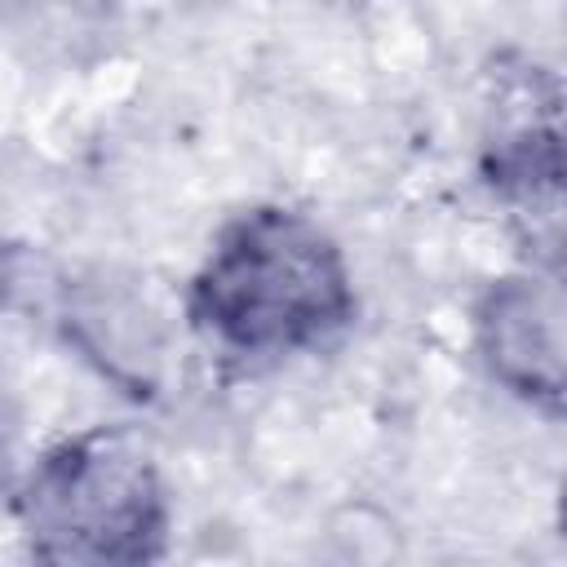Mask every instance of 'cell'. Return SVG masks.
Listing matches in <instances>:
<instances>
[{
    "mask_svg": "<svg viewBox=\"0 0 567 567\" xmlns=\"http://www.w3.org/2000/svg\"><path fill=\"white\" fill-rule=\"evenodd\" d=\"M487 137V182L518 199H567V97L532 93Z\"/></svg>",
    "mask_w": 567,
    "mask_h": 567,
    "instance_id": "5",
    "label": "cell"
},
{
    "mask_svg": "<svg viewBox=\"0 0 567 567\" xmlns=\"http://www.w3.org/2000/svg\"><path fill=\"white\" fill-rule=\"evenodd\" d=\"M13 523L40 563L137 567L164 558L168 483L137 425H84L49 443L13 487Z\"/></svg>",
    "mask_w": 567,
    "mask_h": 567,
    "instance_id": "2",
    "label": "cell"
},
{
    "mask_svg": "<svg viewBox=\"0 0 567 567\" xmlns=\"http://www.w3.org/2000/svg\"><path fill=\"white\" fill-rule=\"evenodd\" d=\"M58 323L66 346L120 394L128 399L159 394L168 337L159 315L137 292V284L111 270L75 275L58 292Z\"/></svg>",
    "mask_w": 567,
    "mask_h": 567,
    "instance_id": "4",
    "label": "cell"
},
{
    "mask_svg": "<svg viewBox=\"0 0 567 567\" xmlns=\"http://www.w3.org/2000/svg\"><path fill=\"white\" fill-rule=\"evenodd\" d=\"M359 292L346 248L310 213L252 204L217 226L190 284V328L230 359H292L354 323Z\"/></svg>",
    "mask_w": 567,
    "mask_h": 567,
    "instance_id": "1",
    "label": "cell"
},
{
    "mask_svg": "<svg viewBox=\"0 0 567 567\" xmlns=\"http://www.w3.org/2000/svg\"><path fill=\"white\" fill-rule=\"evenodd\" d=\"M474 354L505 394L567 416V257L527 261L483 288Z\"/></svg>",
    "mask_w": 567,
    "mask_h": 567,
    "instance_id": "3",
    "label": "cell"
},
{
    "mask_svg": "<svg viewBox=\"0 0 567 567\" xmlns=\"http://www.w3.org/2000/svg\"><path fill=\"white\" fill-rule=\"evenodd\" d=\"M558 523H563V536H567V483H563V501H558Z\"/></svg>",
    "mask_w": 567,
    "mask_h": 567,
    "instance_id": "6",
    "label": "cell"
}]
</instances>
